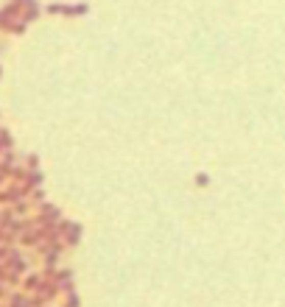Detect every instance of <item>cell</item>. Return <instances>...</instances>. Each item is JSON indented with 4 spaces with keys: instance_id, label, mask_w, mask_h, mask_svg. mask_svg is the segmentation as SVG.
Returning a JSON list of instances; mask_svg holds the SVG:
<instances>
[{
    "instance_id": "cell-2",
    "label": "cell",
    "mask_w": 285,
    "mask_h": 307,
    "mask_svg": "<svg viewBox=\"0 0 285 307\" xmlns=\"http://www.w3.org/2000/svg\"><path fill=\"white\" fill-rule=\"evenodd\" d=\"M67 307H79V296H76V293H70V296H67Z\"/></svg>"
},
{
    "instance_id": "cell-1",
    "label": "cell",
    "mask_w": 285,
    "mask_h": 307,
    "mask_svg": "<svg viewBox=\"0 0 285 307\" xmlns=\"http://www.w3.org/2000/svg\"><path fill=\"white\" fill-rule=\"evenodd\" d=\"M59 229H62V232L67 235V243H70V246H73V243H79L81 226H76V223H67V221H62V223H59Z\"/></svg>"
}]
</instances>
